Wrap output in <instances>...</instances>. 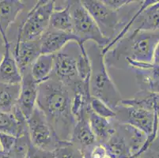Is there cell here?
<instances>
[{
  "mask_svg": "<svg viewBox=\"0 0 159 158\" xmlns=\"http://www.w3.org/2000/svg\"><path fill=\"white\" fill-rule=\"evenodd\" d=\"M37 107L42 111L58 138L64 142H70L75 124L70 89L50 78L39 85Z\"/></svg>",
  "mask_w": 159,
  "mask_h": 158,
  "instance_id": "6da1fadb",
  "label": "cell"
},
{
  "mask_svg": "<svg viewBox=\"0 0 159 158\" xmlns=\"http://www.w3.org/2000/svg\"><path fill=\"white\" fill-rule=\"evenodd\" d=\"M159 41V31L136 30L128 33L105 55L107 66L122 68L127 61L152 64L153 52Z\"/></svg>",
  "mask_w": 159,
  "mask_h": 158,
  "instance_id": "7a4b0ae2",
  "label": "cell"
},
{
  "mask_svg": "<svg viewBox=\"0 0 159 158\" xmlns=\"http://www.w3.org/2000/svg\"><path fill=\"white\" fill-rule=\"evenodd\" d=\"M86 51L91 63L89 79L91 97L101 100L114 110L120 104L123 97L108 74L102 48L93 43Z\"/></svg>",
  "mask_w": 159,
  "mask_h": 158,
  "instance_id": "3957f363",
  "label": "cell"
},
{
  "mask_svg": "<svg viewBox=\"0 0 159 158\" xmlns=\"http://www.w3.org/2000/svg\"><path fill=\"white\" fill-rule=\"evenodd\" d=\"M55 2L53 0H41L33 4L18 27L16 40L27 41L40 38L49 28Z\"/></svg>",
  "mask_w": 159,
  "mask_h": 158,
  "instance_id": "277c9868",
  "label": "cell"
},
{
  "mask_svg": "<svg viewBox=\"0 0 159 158\" xmlns=\"http://www.w3.org/2000/svg\"><path fill=\"white\" fill-rule=\"evenodd\" d=\"M80 47L77 42H70L54 55V64L50 78L60 82L72 91L82 83L78 74V57Z\"/></svg>",
  "mask_w": 159,
  "mask_h": 158,
  "instance_id": "5b68a950",
  "label": "cell"
},
{
  "mask_svg": "<svg viewBox=\"0 0 159 158\" xmlns=\"http://www.w3.org/2000/svg\"><path fill=\"white\" fill-rule=\"evenodd\" d=\"M70 13L73 33L79 39V45H85L87 41H91L103 49L110 43V40L104 37L81 1H70Z\"/></svg>",
  "mask_w": 159,
  "mask_h": 158,
  "instance_id": "8992f818",
  "label": "cell"
},
{
  "mask_svg": "<svg viewBox=\"0 0 159 158\" xmlns=\"http://www.w3.org/2000/svg\"><path fill=\"white\" fill-rule=\"evenodd\" d=\"M114 111L115 120L118 123L132 126L148 136V147L157 138L158 121L153 111L122 103L114 109Z\"/></svg>",
  "mask_w": 159,
  "mask_h": 158,
  "instance_id": "52a82bcc",
  "label": "cell"
},
{
  "mask_svg": "<svg viewBox=\"0 0 159 158\" xmlns=\"http://www.w3.org/2000/svg\"><path fill=\"white\" fill-rule=\"evenodd\" d=\"M27 127L30 143L38 150L53 153L65 143L58 138L47 119L37 107L27 120Z\"/></svg>",
  "mask_w": 159,
  "mask_h": 158,
  "instance_id": "ba28073f",
  "label": "cell"
},
{
  "mask_svg": "<svg viewBox=\"0 0 159 158\" xmlns=\"http://www.w3.org/2000/svg\"><path fill=\"white\" fill-rule=\"evenodd\" d=\"M38 87L39 84L33 78L30 70L21 74L20 93L16 106L27 120L37 107Z\"/></svg>",
  "mask_w": 159,
  "mask_h": 158,
  "instance_id": "9c48e42d",
  "label": "cell"
},
{
  "mask_svg": "<svg viewBox=\"0 0 159 158\" xmlns=\"http://www.w3.org/2000/svg\"><path fill=\"white\" fill-rule=\"evenodd\" d=\"M13 55L21 74L30 69L34 61L41 55L40 38L27 41L15 40L11 43Z\"/></svg>",
  "mask_w": 159,
  "mask_h": 158,
  "instance_id": "30bf717a",
  "label": "cell"
},
{
  "mask_svg": "<svg viewBox=\"0 0 159 158\" xmlns=\"http://www.w3.org/2000/svg\"><path fill=\"white\" fill-rule=\"evenodd\" d=\"M88 109L84 110L75 118V124L70 142L80 149L83 153L89 150L97 144L88 118Z\"/></svg>",
  "mask_w": 159,
  "mask_h": 158,
  "instance_id": "8fae6325",
  "label": "cell"
},
{
  "mask_svg": "<svg viewBox=\"0 0 159 158\" xmlns=\"http://www.w3.org/2000/svg\"><path fill=\"white\" fill-rule=\"evenodd\" d=\"M72 41L79 43V39L74 33H64L48 28L40 37L41 54H56Z\"/></svg>",
  "mask_w": 159,
  "mask_h": 158,
  "instance_id": "7c38bea8",
  "label": "cell"
},
{
  "mask_svg": "<svg viewBox=\"0 0 159 158\" xmlns=\"http://www.w3.org/2000/svg\"><path fill=\"white\" fill-rule=\"evenodd\" d=\"M3 42L4 51L0 58V82L21 84V74L13 55L11 42L8 38Z\"/></svg>",
  "mask_w": 159,
  "mask_h": 158,
  "instance_id": "4fadbf2b",
  "label": "cell"
},
{
  "mask_svg": "<svg viewBox=\"0 0 159 158\" xmlns=\"http://www.w3.org/2000/svg\"><path fill=\"white\" fill-rule=\"evenodd\" d=\"M116 129L125 139L131 153V158L139 157L145 151L148 140V136L145 133L132 126L118 122Z\"/></svg>",
  "mask_w": 159,
  "mask_h": 158,
  "instance_id": "5bb4252c",
  "label": "cell"
},
{
  "mask_svg": "<svg viewBox=\"0 0 159 158\" xmlns=\"http://www.w3.org/2000/svg\"><path fill=\"white\" fill-rule=\"evenodd\" d=\"M25 2L21 0H0V34L7 39V30L24 11Z\"/></svg>",
  "mask_w": 159,
  "mask_h": 158,
  "instance_id": "9a60e30c",
  "label": "cell"
},
{
  "mask_svg": "<svg viewBox=\"0 0 159 158\" xmlns=\"http://www.w3.org/2000/svg\"><path fill=\"white\" fill-rule=\"evenodd\" d=\"M89 125L96 138L97 143L104 144L106 142L116 130L117 121L115 119H107L100 116L90 108L88 111Z\"/></svg>",
  "mask_w": 159,
  "mask_h": 158,
  "instance_id": "2e32d148",
  "label": "cell"
},
{
  "mask_svg": "<svg viewBox=\"0 0 159 158\" xmlns=\"http://www.w3.org/2000/svg\"><path fill=\"white\" fill-rule=\"evenodd\" d=\"M136 30L159 31V1H154L135 17L129 33Z\"/></svg>",
  "mask_w": 159,
  "mask_h": 158,
  "instance_id": "e0dca14e",
  "label": "cell"
},
{
  "mask_svg": "<svg viewBox=\"0 0 159 158\" xmlns=\"http://www.w3.org/2000/svg\"><path fill=\"white\" fill-rule=\"evenodd\" d=\"M49 28L57 31L73 33L70 1H66L64 4L55 2V9L50 18Z\"/></svg>",
  "mask_w": 159,
  "mask_h": 158,
  "instance_id": "ac0fdd59",
  "label": "cell"
},
{
  "mask_svg": "<svg viewBox=\"0 0 159 158\" xmlns=\"http://www.w3.org/2000/svg\"><path fill=\"white\" fill-rule=\"evenodd\" d=\"M120 103L153 111L159 124V93L139 90L133 97L123 98Z\"/></svg>",
  "mask_w": 159,
  "mask_h": 158,
  "instance_id": "d6986e66",
  "label": "cell"
},
{
  "mask_svg": "<svg viewBox=\"0 0 159 158\" xmlns=\"http://www.w3.org/2000/svg\"><path fill=\"white\" fill-rule=\"evenodd\" d=\"M139 90L159 93V66L134 70Z\"/></svg>",
  "mask_w": 159,
  "mask_h": 158,
  "instance_id": "ffe728a7",
  "label": "cell"
},
{
  "mask_svg": "<svg viewBox=\"0 0 159 158\" xmlns=\"http://www.w3.org/2000/svg\"><path fill=\"white\" fill-rule=\"evenodd\" d=\"M54 64V55L41 54L32 64L30 74L34 80L40 85L50 78Z\"/></svg>",
  "mask_w": 159,
  "mask_h": 158,
  "instance_id": "44dd1931",
  "label": "cell"
},
{
  "mask_svg": "<svg viewBox=\"0 0 159 158\" xmlns=\"http://www.w3.org/2000/svg\"><path fill=\"white\" fill-rule=\"evenodd\" d=\"M0 133L20 137L29 134L27 121H18L12 112L0 111Z\"/></svg>",
  "mask_w": 159,
  "mask_h": 158,
  "instance_id": "7402d4cb",
  "label": "cell"
},
{
  "mask_svg": "<svg viewBox=\"0 0 159 158\" xmlns=\"http://www.w3.org/2000/svg\"><path fill=\"white\" fill-rule=\"evenodd\" d=\"M20 93V84L0 82V111L12 112L17 104Z\"/></svg>",
  "mask_w": 159,
  "mask_h": 158,
  "instance_id": "603a6c76",
  "label": "cell"
},
{
  "mask_svg": "<svg viewBox=\"0 0 159 158\" xmlns=\"http://www.w3.org/2000/svg\"><path fill=\"white\" fill-rule=\"evenodd\" d=\"M103 145L113 158H131V153L125 139L116 129Z\"/></svg>",
  "mask_w": 159,
  "mask_h": 158,
  "instance_id": "cb8c5ba5",
  "label": "cell"
},
{
  "mask_svg": "<svg viewBox=\"0 0 159 158\" xmlns=\"http://www.w3.org/2000/svg\"><path fill=\"white\" fill-rule=\"evenodd\" d=\"M30 146L29 134L17 138L14 147L8 151L0 150V158H25Z\"/></svg>",
  "mask_w": 159,
  "mask_h": 158,
  "instance_id": "d4e9b609",
  "label": "cell"
},
{
  "mask_svg": "<svg viewBox=\"0 0 159 158\" xmlns=\"http://www.w3.org/2000/svg\"><path fill=\"white\" fill-rule=\"evenodd\" d=\"M53 154L54 158H84L83 152L70 142L62 145Z\"/></svg>",
  "mask_w": 159,
  "mask_h": 158,
  "instance_id": "484cf974",
  "label": "cell"
},
{
  "mask_svg": "<svg viewBox=\"0 0 159 158\" xmlns=\"http://www.w3.org/2000/svg\"><path fill=\"white\" fill-rule=\"evenodd\" d=\"M89 108L100 116L107 119H115L116 113L114 110L98 98L91 97L89 100Z\"/></svg>",
  "mask_w": 159,
  "mask_h": 158,
  "instance_id": "4316f807",
  "label": "cell"
},
{
  "mask_svg": "<svg viewBox=\"0 0 159 158\" xmlns=\"http://www.w3.org/2000/svg\"><path fill=\"white\" fill-rule=\"evenodd\" d=\"M84 158H113L105 145L97 143L93 147L83 153Z\"/></svg>",
  "mask_w": 159,
  "mask_h": 158,
  "instance_id": "83f0119b",
  "label": "cell"
},
{
  "mask_svg": "<svg viewBox=\"0 0 159 158\" xmlns=\"http://www.w3.org/2000/svg\"><path fill=\"white\" fill-rule=\"evenodd\" d=\"M139 158H159V138H156Z\"/></svg>",
  "mask_w": 159,
  "mask_h": 158,
  "instance_id": "f1b7e54d",
  "label": "cell"
},
{
  "mask_svg": "<svg viewBox=\"0 0 159 158\" xmlns=\"http://www.w3.org/2000/svg\"><path fill=\"white\" fill-rule=\"evenodd\" d=\"M17 140V137L7 134L5 133H0V145L2 150L8 151L14 147Z\"/></svg>",
  "mask_w": 159,
  "mask_h": 158,
  "instance_id": "f546056e",
  "label": "cell"
},
{
  "mask_svg": "<svg viewBox=\"0 0 159 158\" xmlns=\"http://www.w3.org/2000/svg\"><path fill=\"white\" fill-rule=\"evenodd\" d=\"M25 158H54V154L52 153H48V152H44L38 150L32 146L30 143L28 152H27L26 156Z\"/></svg>",
  "mask_w": 159,
  "mask_h": 158,
  "instance_id": "4dcf8cb0",
  "label": "cell"
},
{
  "mask_svg": "<svg viewBox=\"0 0 159 158\" xmlns=\"http://www.w3.org/2000/svg\"><path fill=\"white\" fill-rule=\"evenodd\" d=\"M131 0H103L104 3L113 11H118L131 2Z\"/></svg>",
  "mask_w": 159,
  "mask_h": 158,
  "instance_id": "1f68e13d",
  "label": "cell"
},
{
  "mask_svg": "<svg viewBox=\"0 0 159 158\" xmlns=\"http://www.w3.org/2000/svg\"><path fill=\"white\" fill-rule=\"evenodd\" d=\"M152 64L154 66H159V41L156 44L154 52H153Z\"/></svg>",
  "mask_w": 159,
  "mask_h": 158,
  "instance_id": "d6a6232c",
  "label": "cell"
},
{
  "mask_svg": "<svg viewBox=\"0 0 159 158\" xmlns=\"http://www.w3.org/2000/svg\"><path fill=\"white\" fill-rule=\"evenodd\" d=\"M3 46L4 47V42H3V39H2V36H1V34H0V47H2Z\"/></svg>",
  "mask_w": 159,
  "mask_h": 158,
  "instance_id": "836d02e7",
  "label": "cell"
},
{
  "mask_svg": "<svg viewBox=\"0 0 159 158\" xmlns=\"http://www.w3.org/2000/svg\"><path fill=\"white\" fill-rule=\"evenodd\" d=\"M157 138H159V124H158V129H157Z\"/></svg>",
  "mask_w": 159,
  "mask_h": 158,
  "instance_id": "e575fe53",
  "label": "cell"
},
{
  "mask_svg": "<svg viewBox=\"0 0 159 158\" xmlns=\"http://www.w3.org/2000/svg\"><path fill=\"white\" fill-rule=\"evenodd\" d=\"M0 150H2V148H1V145H0Z\"/></svg>",
  "mask_w": 159,
  "mask_h": 158,
  "instance_id": "d590c367",
  "label": "cell"
},
{
  "mask_svg": "<svg viewBox=\"0 0 159 158\" xmlns=\"http://www.w3.org/2000/svg\"><path fill=\"white\" fill-rule=\"evenodd\" d=\"M136 158H139V157H136Z\"/></svg>",
  "mask_w": 159,
  "mask_h": 158,
  "instance_id": "8d00e7d4",
  "label": "cell"
}]
</instances>
